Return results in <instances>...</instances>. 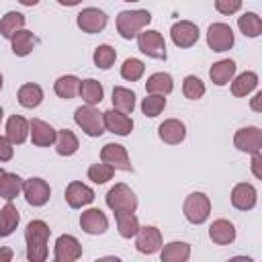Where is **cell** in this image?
Instances as JSON below:
<instances>
[{
    "mask_svg": "<svg viewBox=\"0 0 262 262\" xmlns=\"http://www.w3.org/2000/svg\"><path fill=\"white\" fill-rule=\"evenodd\" d=\"M49 225L41 219H33L27 223L25 242H27V258L31 262H45L47 260V239H49Z\"/></svg>",
    "mask_w": 262,
    "mask_h": 262,
    "instance_id": "cell-1",
    "label": "cell"
},
{
    "mask_svg": "<svg viewBox=\"0 0 262 262\" xmlns=\"http://www.w3.org/2000/svg\"><path fill=\"white\" fill-rule=\"evenodd\" d=\"M149 23H151V14L147 10H123L117 16V31L123 39H133Z\"/></svg>",
    "mask_w": 262,
    "mask_h": 262,
    "instance_id": "cell-2",
    "label": "cell"
},
{
    "mask_svg": "<svg viewBox=\"0 0 262 262\" xmlns=\"http://www.w3.org/2000/svg\"><path fill=\"white\" fill-rule=\"evenodd\" d=\"M106 207L113 213H135L137 196L125 182H119L106 192Z\"/></svg>",
    "mask_w": 262,
    "mask_h": 262,
    "instance_id": "cell-3",
    "label": "cell"
},
{
    "mask_svg": "<svg viewBox=\"0 0 262 262\" xmlns=\"http://www.w3.org/2000/svg\"><path fill=\"white\" fill-rule=\"evenodd\" d=\"M74 121L76 125L90 137H100L104 133V121H102V113L90 104L86 106H78L74 113Z\"/></svg>",
    "mask_w": 262,
    "mask_h": 262,
    "instance_id": "cell-4",
    "label": "cell"
},
{
    "mask_svg": "<svg viewBox=\"0 0 262 262\" xmlns=\"http://www.w3.org/2000/svg\"><path fill=\"white\" fill-rule=\"evenodd\" d=\"M182 211H184V217L194 223V225H201L209 219L211 215V201L205 192H192L184 199V205H182Z\"/></svg>",
    "mask_w": 262,
    "mask_h": 262,
    "instance_id": "cell-5",
    "label": "cell"
},
{
    "mask_svg": "<svg viewBox=\"0 0 262 262\" xmlns=\"http://www.w3.org/2000/svg\"><path fill=\"white\" fill-rule=\"evenodd\" d=\"M137 47L141 53H145L151 59H166V41L158 31H143L137 35Z\"/></svg>",
    "mask_w": 262,
    "mask_h": 262,
    "instance_id": "cell-6",
    "label": "cell"
},
{
    "mask_svg": "<svg viewBox=\"0 0 262 262\" xmlns=\"http://www.w3.org/2000/svg\"><path fill=\"white\" fill-rule=\"evenodd\" d=\"M235 43V37H233V31L229 25L225 23H213L207 31V45L213 49V51H229Z\"/></svg>",
    "mask_w": 262,
    "mask_h": 262,
    "instance_id": "cell-7",
    "label": "cell"
},
{
    "mask_svg": "<svg viewBox=\"0 0 262 262\" xmlns=\"http://www.w3.org/2000/svg\"><path fill=\"white\" fill-rule=\"evenodd\" d=\"M100 160L104 164L113 166L115 170H123V172H131L133 170L131 160H129V154H127V149L121 143H106L100 149Z\"/></svg>",
    "mask_w": 262,
    "mask_h": 262,
    "instance_id": "cell-8",
    "label": "cell"
},
{
    "mask_svg": "<svg viewBox=\"0 0 262 262\" xmlns=\"http://www.w3.org/2000/svg\"><path fill=\"white\" fill-rule=\"evenodd\" d=\"M23 194L27 199L29 205L33 207H43L49 201L51 188L43 178H29L23 182Z\"/></svg>",
    "mask_w": 262,
    "mask_h": 262,
    "instance_id": "cell-9",
    "label": "cell"
},
{
    "mask_svg": "<svg viewBox=\"0 0 262 262\" xmlns=\"http://www.w3.org/2000/svg\"><path fill=\"white\" fill-rule=\"evenodd\" d=\"M106 23H108L106 12L100 10V8H94V6H88V8H84V10L78 14V27H80L84 33H90V35L100 33V31L106 27Z\"/></svg>",
    "mask_w": 262,
    "mask_h": 262,
    "instance_id": "cell-10",
    "label": "cell"
},
{
    "mask_svg": "<svg viewBox=\"0 0 262 262\" xmlns=\"http://www.w3.org/2000/svg\"><path fill=\"white\" fill-rule=\"evenodd\" d=\"M170 37H172L176 47H182V49L192 47L199 41V27L190 20H178V23L172 25Z\"/></svg>",
    "mask_w": 262,
    "mask_h": 262,
    "instance_id": "cell-11",
    "label": "cell"
},
{
    "mask_svg": "<svg viewBox=\"0 0 262 262\" xmlns=\"http://www.w3.org/2000/svg\"><path fill=\"white\" fill-rule=\"evenodd\" d=\"M135 248L141 254H156L162 248V233L154 225L139 227L135 233Z\"/></svg>",
    "mask_w": 262,
    "mask_h": 262,
    "instance_id": "cell-12",
    "label": "cell"
},
{
    "mask_svg": "<svg viewBox=\"0 0 262 262\" xmlns=\"http://www.w3.org/2000/svg\"><path fill=\"white\" fill-rule=\"evenodd\" d=\"M233 145L246 154H258L262 149V131L258 127H244L235 133Z\"/></svg>",
    "mask_w": 262,
    "mask_h": 262,
    "instance_id": "cell-13",
    "label": "cell"
},
{
    "mask_svg": "<svg viewBox=\"0 0 262 262\" xmlns=\"http://www.w3.org/2000/svg\"><path fill=\"white\" fill-rule=\"evenodd\" d=\"M82 256V246L74 235H59L55 242V262H76Z\"/></svg>",
    "mask_w": 262,
    "mask_h": 262,
    "instance_id": "cell-14",
    "label": "cell"
},
{
    "mask_svg": "<svg viewBox=\"0 0 262 262\" xmlns=\"http://www.w3.org/2000/svg\"><path fill=\"white\" fill-rule=\"evenodd\" d=\"M102 121H104V129L115 135H129L133 131V119L127 113H121L117 108L102 113Z\"/></svg>",
    "mask_w": 262,
    "mask_h": 262,
    "instance_id": "cell-15",
    "label": "cell"
},
{
    "mask_svg": "<svg viewBox=\"0 0 262 262\" xmlns=\"http://www.w3.org/2000/svg\"><path fill=\"white\" fill-rule=\"evenodd\" d=\"M66 201L72 209H82L94 201V190L80 180H72L66 188Z\"/></svg>",
    "mask_w": 262,
    "mask_h": 262,
    "instance_id": "cell-16",
    "label": "cell"
},
{
    "mask_svg": "<svg viewBox=\"0 0 262 262\" xmlns=\"http://www.w3.org/2000/svg\"><path fill=\"white\" fill-rule=\"evenodd\" d=\"M258 203V190L250 182H239L231 190V205L237 211H250Z\"/></svg>",
    "mask_w": 262,
    "mask_h": 262,
    "instance_id": "cell-17",
    "label": "cell"
},
{
    "mask_svg": "<svg viewBox=\"0 0 262 262\" xmlns=\"http://www.w3.org/2000/svg\"><path fill=\"white\" fill-rule=\"evenodd\" d=\"M80 227L88 235H100L108 229V219L100 209H88L80 215Z\"/></svg>",
    "mask_w": 262,
    "mask_h": 262,
    "instance_id": "cell-18",
    "label": "cell"
},
{
    "mask_svg": "<svg viewBox=\"0 0 262 262\" xmlns=\"http://www.w3.org/2000/svg\"><path fill=\"white\" fill-rule=\"evenodd\" d=\"M29 131H31V141L37 147H47L51 143H55V129L45 123L43 119H31L29 121Z\"/></svg>",
    "mask_w": 262,
    "mask_h": 262,
    "instance_id": "cell-19",
    "label": "cell"
},
{
    "mask_svg": "<svg viewBox=\"0 0 262 262\" xmlns=\"http://www.w3.org/2000/svg\"><path fill=\"white\" fill-rule=\"evenodd\" d=\"M158 135H160V139H162L164 143L176 145V143L184 141V137H186V127H184V123L178 121V119H166V121L158 127Z\"/></svg>",
    "mask_w": 262,
    "mask_h": 262,
    "instance_id": "cell-20",
    "label": "cell"
},
{
    "mask_svg": "<svg viewBox=\"0 0 262 262\" xmlns=\"http://www.w3.org/2000/svg\"><path fill=\"white\" fill-rule=\"evenodd\" d=\"M209 237L217 246H227L235 239V227L229 219H215L209 227Z\"/></svg>",
    "mask_w": 262,
    "mask_h": 262,
    "instance_id": "cell-21",
    "label": "cell"
},
{
    "mask_svg": "<svg viewBox=\"0 0 262 262\" xmlns=\"http://www.w3.org/2000/svg\"><path fill=\"white\" fill-rule=\"evenodd\" d=\"M233 76H235V61L233 59H221V61L213 63L211 70H209V78L215 86L229 84Z\"/></svg>",
    "mask_w": 262,
    "mask_h": 262,
    "instance_id": "cell-22",
    "label": "cell"
},
{
    "mask_svg": "<svg viewBox=\"0 0 262 262\" xmlns=\"http://www.w3.org/2000/svg\"><path fill=\"white\" fill-rule=\"evenodd\" d=\"M18 221H20L18 209L12 205V201H6V205L0 209V237L12 235Z\"/></svg>",
    "mask_w": 262,
    "mask_h": 262,
    "instance_id": "cell-23",
    "label": "cell"
},
{
    "mask_svg": "<svg viewBox=\"0 0 262 262\" xmlns=\"http://www.w3.org/2000/svg\"><path fill=\"white\" fill-rule=\"evenodd\" d=\"M27 135H29V121L20 115H12L6 121V137L14 145H20V143H25Z\"/></svg>",
    "mask_w": 262,
    "mask_h": 262,
    "instance_id": "cell-24",
    "label": "cell"
},
{
    "mask_svg": "<svg viewBox=\"0 0 262 262\" xmlns=\"http://www.w3.org/2000/svg\"><path fill=\"white\" fill-rule=\"evenodd\" d=\"M162 262H186L190 258V246L186 242H170L160 252Z\"/></svg>",
    "mask_w": 262,
    "mask_h": 262,
    "instance_id": "cell-25",
    "label": "cell"
},
{
    "mask_svg": "<svg viewBox=\"0 0 262 262\" xmlns=\"http://www.w3.org/2000/svg\"><path fill=\"white\" fill-rule=\"evenodd\" d=\"M145 90L149 92V94H170L172 90H174V80H172V76L170 74H166V72H156V74H151L149 78H147V82H145Z\"/></svg>",
    "mask_w": 262,
    "mask_h": 262,
    "instance_id": "cell-26",
    "label": "cell"
},
{
    "mask_svg": "<svg viewBox=\"0 0 262 262\" xmlns=\"http://www.w3.org/2000/svg\"><path fill=\"white\" fill-rule=\"evenodd\" d=\"M18 102L25 108H37L43 102V88L39 84H33V82L23 84L18 88Z\"/></svg>",
    "mask_w": 262,
    "mask_h": 262,
    "instance_id": "cell-27",
    "label": "cell"
},
{
    "mask_svg": "<svg viewBox=\"0 0 262 262\" xmlns=\"http://www.w3.org/2000/svg\"><path fill=\"white\" fill-rule=\"evenodd\" d=\"M23 192V178L12 172H4L0 176V196L4 201H12Z\"/></svg>",
    "mask_w": 262,
    "mask_h": 262,
    "instance_id": "cell-28",
    "label": "cell"
},
{
    "mask_svg": "<svg viewBox=\"0 0 262 262\" xmlns=\"http://www.w3.org/2000/svg\"><path fill=\"white\" fill-rule=\"evenodd\" d=\"M78 94L82 96V100H84L86 104L94 106V104H98V102L104 98V88H102V84H100L98 80L88 78V80L80 82V92H78Z\"/></svg>",
    "mask_w": 262,
    "mask_h": 262,
    "instance_id": "cell-29",
    "label": "cell"
},
{
    "mask_svg": "<svg viewBox=\"0 0 262 262\" xmlns=\"http://www.w3.org/2000/svg\"><path fill=\"white\" fill-rule=\"evenodd\" d=\"M10 41H12V51H14V55H18V57L29 55V53L33 51L35 43H37V39H35L33 31H27V29L16 31V33L12 35V39H10Z\"/></svg>",
    "mask_w": 262,
    "mask_h": 262,
    "instance_id": "cell-30",
    "label": "cell"
},
{
    "mask_svg": "<svg viewBox=\"0 0 262 262\" xmlns=\"http://www.w3.org/2000/svg\"><path fill=\"white\" fill-rule=\"evenodd\" d=\"M78 147H80V141L74 135V131H70V129L55 131V149L59 156H72L78 151Z\"/></svg>",
    "mask_w": 262,
    "mask_h": 262,
    "instance_id": "cell-31",
    "label": "cell"
},
{
    "mask_svg": "<svg viewBox=\"0 0 262 262\" xmlns=\"http://www.w3.org/2000/svg\"><path fill=\"white\" fill-rule=\"evenodd\" d=\"M111 100H113V108H117L121 113H133V108H135V92L125 86H115Z\"/></svg>",
    "mask_w": 262,
    "mask_h": 262,
    "instance_id": "cell-32",
    "label": "cell"
},
{
    "mask_svg": "<svg viewBox=\"0 0 262 262\" xmlns=\"http://www.w3.org/2000/svg\"><path fill=\"white\" fill-rule=\"evenodd\" d=\"M23 27H25V14H20L16 10H10L0 18V35L4 39H12V35L16 31H20Z\"/></svg>",
    "mask_w": 262,
    "mask_h": 262,
    "instance_id": "cell-33",
    "label": "cell"
},
{
    "mask_svg": "<svg viewBox=\"0 0 262 262\" xmlns=\"http://www.w3.org/2000/svg\"><path fill=\"white\" fill-rule=\"evenodd\" d=\"M258 86V74L256 72H242L231 82V94L233 96H246Z\"/></svg>",
    "mask_w": 262,
    "mask_h": 262,
    "instance_id": "cell-34",
    "label": "cell"
},
{
    "mask_svg": "<svg viewBox=\"0 0 262 262\" xmlns=\"http://www.w3.org/2000/svg\"><path fill=\"white\" fill-rule=\"evenodd\" d=\"M53 90H55V94L59 98L70 100V98H74L80 92V78H76V76H61V78L55 80Z\"/></svg>",
    "mask_w": 262,
    "mask_h": 262,
    "instance_id": "cell-35",
    "label": "cell"
},
{
    "mask_svg": "<svg viewBox=\"0 0 262 262\" xmlns=\"http://www.w3.org/2000/svg\"><path fill=\"white\" fill-rule=\"evenodd\" d=\"M115 219H117V229L121 237L125 239L135 237L139 229V219L135 217V213H115Z\"/></svg>",
    "mask_w": 262,
    "mask_h": 262,
    "instance_id": "cell-36",
    "label": "cell"
},
{
    "mask_svg": "<svg viewBox=\"0 0 262 262\" xmlns=\"http://www.w3.org/2000/svg\"><path fill=\"white\" fill-rule=\"evenodd\" d=\"M237 27H239V31H242L246 37H250V39L262 35V18H260L256 12H246V14H242V16L237 18Z\"/></svg>",
    "mask_w": 262,
    "mask_h": 262,
    "instance_id": "cell-37",
    "label": "cell"
},
{
    "mask_svg": "<svg viewBox=\"0 0 262 262\" xmlns=\"http://www.w3.org/2000/svg\"><path fill=\"white\" fill-rule=\"evenodd\" d=\"M92 59H94V66H96V68L108 70V68L115 63V59H117V51H115V47H111V45L104 43V45H98V47L94 49Z\"/></svg>",
    "mask_w": 262,
    "mask_h": 262,
    "instance_id": "cell-38",
    "label": "cell"
},
{
    "mask_svg": "<svg viewBox=\"0 0 262 262\" xmlns=\"http://www.w3.org/2000/svg\"><path fill=\"white\" fill-rule=\"evenodd\" d=\"M166 108V98L164 94H147L143 100H141V113L145 117H158L162 111Z\"/></svg>",
    "mask_w": 262,
    "mask_h": 262,
    "instance_id": "cell-39",
    "label": "cell"
},
{
    "mask_svg": "<svg viewBox=\"0 0 262 262\" xmlns=\"http://www.w3.org/2000/svg\"><path fill=\"white\" fill-rule=\"evenodd\" d=\"M143 72H145L143 61H139V59H135V57L125 59L123 66H121V76H123V80H127V82H137V80L143 76Z\"/></svg>",
    "mask_w": 262,
    "mask_h": 262,
    "instance_id": "cell-40",
    "label": "cell"
},
{
    "mask_svg": "<svg viewBox=\"0 0 262 262\" xmlns=\"http://www.w3.org/2000/svg\"><path fill=\"white\" fill-rule=\"evenodd\" d=\"M182 94L190 100H199L203 94H205V84L201 78L196 76H186L184 82H182Z\"/></svg>",
    "mask_w": 262,
    "mask_h": 262,
    "instance_id": "cell-41",
    "label": "cell"
},
{
    "mask_svg": "<svg viewBox=\"0 0 262 262\" xmlns=\"http://www.w3.org/2000/svg\"><path fill=\"white\" fill-rule=\"evenodd\" d=\"M113 174H115V168L108 166V164H104V162L92 164V166L88 168V178H90L94 184H104V182H108V180L113 178Z\"/></svg>",
    "mask_w": 262,
    "mask_h": 262,
    "instance_id": "cell-42",
    "label": "cell"
},
{
    "mask_svg": "<svg viewBox=\"0 0 262 262\" xmlns=\"http://www.w3.org/2000/svg\"><path fill=\"white\" fill-rule=\"evenodd\" d=\"M215 8H217V12L231 16L242 8V0H215Z\"/></svg>",
    "mask_w": 262,
    "mask_h": 262,
    "instance_id": "cell-43",
    "label": "cell"
},
{
    "mask_svg": "<svg viewBox=\"0 0 262 262\" xmlns=\"http://www.w3.org/2000/svg\"><path fill=\"white\" fill-rule=\"evenodd\" d=\"M14 143L8 137H0V162H8L14 156Z\"/></svg>",
    "mask_w": 262,
    "mask_h": 262,
    "instance_id": "cell-44",
    "label": "cell"
},
{
    "mask_svg": "<svg viewBox=\"0 0 262 262\" xmlns=\"http://www.w3.org/2000/svg\"><path fill=\"white\" fill-rule=\"evenodd\" d=\"M260 164H262V156H260V151H258V154H252V172H254L256 178H262Z\"/></svg>",
    "mask_w": 262,
    "mask_h": 262,
    "instance_id": "cell-45",
    "label": "cell"
},
{
    "mask_svg": "<svg viewBox=\"0 0 262 262\" xmlns=\"http://www.w3.org/2000/svg\"><path fill=\"white\" fill-rule=\"evenodd\" d=\"M250 106H252V111L262 113V92H256L254 94V98L250 100Z\"/></svg>",
    "mask_w": 262,
    "mask_h": 262,
    "instance_id": "cell-46",
    "label": "cell"
},
{
    "mask_svg": "<svg viewBox=\"0 0 262 262\" xmlns=\"http://www.w3.org/2000/svg\"><path fill=\"white\" fill-rule=\"evenodd\" d=\"M12 256H14V252H12V248H0V262H10L12 260Z\"/></svg>",
    "mask_w": 262,
    "mask_h": 262,
    "instance_id": "cell-47",
    "label": "cell"
},
{
    "mask_svg": "<svg viewBox=\"0 0 262 262\" xmlns=\"http://www.w3.org/2000/svg\"><path fill=\"white\" fill-rule=\"evenodd\" d=\"M61 6H76V4H80L82 0H57Z\"/></svg>",
    "mask_w": 262,
    "mask_h": 262,
    "instance_id": "cell-48",
    "label": "cell"
},
{
    "mask_svg": "<svg viewBox=\"0 0 262 262\" xmlns=\"http://www.w3.org/2000/svg\"><path fill=\"white\" fill-rule=\"evenodd\" d=\"M23 6H35V4H39V0H18Z\"/></svg>",
    "mask_w": 262,
    "mask_h": 262,
    "instance_id": "cell-49",
    "label": "cell"
},
{
    "mask_svg": "<svg viewBox=\"0 0 262 262\" xmlns=\"http://www.w3.org/2000/svg\"><path fill=\"white\" fill-rule=\"evenodd\" d=\"M0 90H2V74H0Z\"/></svg>",
    "mask_w": 262,
    "mask_h": 262,
    "instance_id": "cell-50",
    "label": "cell"
},
{
    "mask_svg": "<svg viewBox=\"0 0 262 262\" xmlns=\"http://www.w3.org/2000/svg\"><path fill=\"white\" fill-rule=\"evenodd\" d=\"M123 2H139V0H123Z\"/></svg>",
    "mask_w": 262,
    "mask_h": 262,
    "instance_id": "cell-51",
    "label": "cell"
},
{
    "mask_svg": "<svg viewBox=\"0 0 262 262\" xmlns=\"http://www.w3.org/2000/svg\"><path fill=\"white\" fill-rule=\"evenodd\" d=\"M0 121H2V106H0Z\"/></svg>",
    "mask_w": 262,
    "mask_h": 262,
    "instance_id": "cell-52",
    "label": "cell"
},
{
    "mask_svg": "<svg viewBox=\"0 0 262 262\" xmlns=\"http://www.w3.org/2000/svg\"><path fill=\"white\" fill-rule=\"evenodd\" d=\"M2 174H4V170H2V168H0V176H2Z\"/></svg>",
    "mask_w": 262,
    "mask_h": 262,
    "instance_id": "cell-53",
    "label": "cell"
}]
</instances>
